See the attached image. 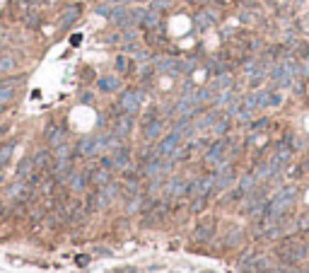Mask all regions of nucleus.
I'll return each instance as SVG.
<instances>
[{
    "instance_id": "39448f33",
    "label": "nucleus",
    "mask_w": 309,
    "mask_h": 273,
    "mask_svg": "<svg viewBox=\"0 0 309 273\" xmlns=\"http://www.w3.org/2000/svg\"><path fill=\"white\" fill-rule=\"evenodd\" d=\"M227 148H229V143L227 140H215L208 150H205V157H203V162L208 164V167H217V164H222V162H227L229 160V152H227Z\"/></svg>"
},
{
    "instance_id": "393cba45",
    "label": "nucleus",
    "mask_w": 309,
    "mask_h": 273,
    "mask_svg": "<svg viewBox=\"0 0 309 273\" xmlns=\"http://www.w3.org/2000/svg\"><path fill=\"white\" fill-rule=\"evenodd\" d=\"M90 181H94L97 186H104V184H109V181H111V169H107V167H99L97 172H92V174H90Z\"/></svg>"
},
{
    "instance_id": "7c9ffc66",
    "label": "nucleus",
    "mask_w": 309,
    "mask_h": 273,
    "mask_svg": "<svg viewBox=\"0 0 309 273\" xmlns=\"http://www.w3.org/2000/svg\"><path fill=\"white\" fill-rule=\"evenodd\" d=\"M13 150H15V143H5V145H0V169H3L5 164L10 162Z\"/></svg>"
},
{
    "instance_id": "f257e3e1",
    "label": "nucleus",
    "mask_w": 309,
    "mask_h": 273,
    "mask_svg": "<svg viewBox=\"0 0 309 273\" xmlns=\"http://www.w3.org/2000/svg\"><path fill=\"white\" fill-rule=\"evenodd\" d=\"M295 198H297V186H282L280 191L275 193L268 203H266V213H263V218L268 220V222L270 220L282 218L285 210L295 203Z\"/></svg>"
},
{
    "instance_id": "5701e85b",
    "label": "nucleus",
    "mask_w": 309,
    "mask_h": 273,
    "mask_svg": "<svg viewBox=\"0 0 309 273\" xmlns=\"http://www.w3.org/2000/svg\"><path fill=\"white\" fill-rule=\"evenodd\" d=\"M97 87H99L102 92H116V90L121 87V78H116V75H104V78L97 80Z\"/></svg>"
},
{
    "instance_id": "f3484780",
    "label": "nucleus",
    "mask_w": 309,
    "mask_h": 273,
    "mask_svg": "<svg viewBox=\"0 0 309 273\" xmlns=\"http://www.w3.org/2000/svg\"><path fill=\"white\" fill-rule=\"evenodd\" d=\"M133 114H121L116 116V126H114V133H119L121 138H126L131 131H133Z\"/></svg>"
},
{
    "instance_id": "f03ea898",
    "label": "nucleus",
    "mask_w": 309,
    "mask_h": 273,
    "mask_svg": "<svg viewBox=\"0 0 309 273\" xmlns=\"http://www.w3.org/2000/svg\"><path fill=\"white\" fill-rule=\"evenodd\" d=\"M119 191H121V186H116L114 181H109L104 186H97V191L90 196V210H104L107 205L116 201Z\"/></svg>"
},
{
    "instance_id": "ea45409f",
    "label": "nucleus",
    "mask_w": 309,
    "mask_h": 273,
    "mask_svg": "<svg viewBox=\"0 0 309 273\" xmlns=\"http://www.w3.org/2000/svg\"><path fill=\"white\" fill-rule=\"evenodd\" d=\"M282 104V95L280 92H270L268 95V107H273V109H275V107H280Z\"/></svg>"
},
{
    "instance_id": "aec40b11",
    "label": "nucleus",
    "mask_w": 309,
    "mask_h": 273,
    "mask_svg": "<svg viewBox=\"0 0 309 273\" xmlns=\"http://www.w3.org/2000/svg\"><path fill=\"white\" fill-rule=\"evenodd\" d=\"M162 128H164L162 119H155L152 123H148V126L143 128V138H145L148 143H155V140H160L162 138Z\"/></svg>"
},
{
    "instance_id": "4be33fe9",
    "label": "nucleus",
    "mask_w": 309,
    "mask_h": 273,
    "mask_svg": "<svg viewBox=\"0 0 309 273\" xmlns=\"http://www.w3.org/2000/svg\"><path fill=\"white\" fill-rule=\"evenodd\" d=\"M232 85H234V80H232V75H229L227 70L225 73H217L215 80L210 82V87H213V92H222V90H232Z\"/></svg>"
},
{
    "instance_id": "412c9836",
    "label": "nucleus",
    "mask_w": 309,
    "mask_h": 273,
    "mask_svg": "<svg viewBox=\"0 0 309 273\" xmlns=\"http://www.w3.org/2000/svg\"><path fill=\"white\" fill-rule=\"evenodd\" d=\"M111 160H114V169H126V167L131 164V150H128L126 145H121V148L114 150Z\"/></svg>"
},
{
    "instance_id": "e433bc0d",
    "label": "nucleus",
    "mask_w": 309,
    "mask_h": 273,
    "mask_svg": "<svg viewBox=\"0 0 309 273\" xmlns=\"http://www.w3.org/2000/svg\"><path fill=\"white\" fill-rule=\"evenodd\" d=\"M268 123H270L268 119H258V121H254V123H251V136H258V133H261Z\"/></svg>"
},
{
    "instance_id": "49530a36",
    "label": "nucleus",
    "mask_w": 309,
    "mask_h": 273,
    "mask_svg": "<svg viewBox=\"0 0 309 273\" xmlns=\"http://www.w3.org/2000/svg\"><path fill=\"white\" fill-rule=\"evenodd\" d=\"M116 273H135V266H128V268H119Z\"/></svg>"
},
{
    "instance_id": "bb28decb",
    "label": "nucleus",
    "mask_w": 309,
    "mask_h": 273,
    "mask_svg": "<svg viewBox=\"0 0 309 273\" xmlns=\"http://www.w3.org/2000/svg\"><path fill=\"white\" fill-rule=\"evenodd\" d=\"M229 123H232V119H229V116H220V119H217V121H215V126L210 128V131H213V136H217V138L227 136Z\"/></svg>"
},
{
    "instance_id": "3c124183",
    "label": "nucleus",
    "mask_w": 309,
    "mask_h": 273,
    "mask_svg": "<svg viewBox=\"0 0 309 273\" xmlns=\"http://www.w3.org/2000/svg\"><path fill=\"white\" fill-rule=\"evenodd\" d=\"M304 273H309V261H307V266H304Z\"/></svg>"
},
{
    "instance_id": "4c0bfd02",
    "label": "nucleus",
    "mask_w": 309,
    "mask_h": 273,
    "mask_svg": "<svg viewBox=\"0 0 309 273\" xmlns=\"http://www.w3.org/2000/svg\"><path fill=\"white\" fill-rule=\"evenodd\" d=\"M254 259H256L254 251H244V256L239 259V268H242V271H246V268H249V263H251Z\"/></svg>"
},
{
    "instance_id": "6e6552de",
    "label": "nucleus",
    "mask_w": 309,
    "mask_h": 273,
    "mask_svg": "<svg viewBox=\"0 0 309 273\" xmlns=\"http://www.w3.org/2000/svg\"><path fill=\"white\" fill-rule=\"evenodd\" d=\"M152 68L160 75H179V58L174 56H162V58H155L152 61Z\"/></svg>"
},
{
    "instance_id": "72a5a7b5",
    "label": "nucleus",
    "mask_w": 309,
    "mask_h": 273,
    "mask_svg": "<svg viewBox=\"0 0 309 273\" xmlns=\"http://www.w3.org/2000/svg\"><path fill=\"white\" fill-rule=\"evenodd\" d=\"M242 237H244V234H242V227H237V225H234V227H232V230L227 232V239H225V242L234 246V244H239V242H242Z\"/></svg>"
},
{
    "instance_id": "4468645a",
    "label": "nucleus",
    "mask_w": 309,
    "mask_h": 273,
    "mask_svg": "<svg viewBox=\"0 0 309 273\" xmlns=\"http://www.w3.org/2000/svg\"><path fill=\"white\" fill-rule=\"evenodd\" d=\"M266 203H268V201H266L261 193H256L254 198L246 203V215H249V218H261V215L266 213Z\"/></svg>"
},
{
    "instance_id": "a211bd4d",
    "label": "nucleus",
    "mask_w": 309,
    "mask_h": 273,
    "mask_svg": "<svg viewBox=\"0 0 309 273\" xmlns=\"http://www.w3.org/2000/svg\"><path fill=\"white\" fill-rule=\"evenodd\" d=\"M46 140H49L51 148L63 145V143H66V128H63V126H49V128H46Z\"/></svg>"
},
{
    "instance_id": "c85d7f7f",
    "label": "nucleus",
    "mask_w": 309,
    "mask_h": 273,
    "mask_svg": "<svg viewBox=\"0 0 309 273\" xmlns=\"http://www.w3.org/2000/svg\"><path fill=\"white\" fill-rule=\"evenodd\" d=\"M160 17L162 15L160 13H155V10H145V17H143V27L145 29H155L157 25H160Z\"/></svg>"
},
{
    "instance_id": "8fccbe9b",
    "label": "nucleus",
    "mask_w": 309,
    "mask_h": 273,
    "mask_svg": "<svg viewBox=\"0 0 309 273\" xmlns=\"http://www.w3.org/2000/svg\"><path fill=\"white\" fill-rule=\"evenodd\" d=\"M275 3H278V5H285V3H290V0H275Z\"/></svg>"
},
{
    "instance_id": "cd10ccee",
    "label": "nucleus",
    "mask_w": 309,
    "mask_h": 273,
    "mask_svg": "<svg viewBox=\"0 0 309 273\" xmlns=\"http://www.w3.org/2000/svg\"><path fill=\"white\" fill-rule=\"evenodd\" d=\"M49 164H51V152L49 150H39L34 155V167L37 169H49Z\"/></svg>"
},
{
    "instance_id": "58836bf2",
    "label": "nucleus",
    "mask_w": 309,
    "mask_h": 273,
    "mask_svg": "<svg viewBox=\"0 0 309 273\" xmlns=\"http://www.w3.org/2000/svg\"><path fill=\"white\" fill-rule=\"evenodd\" d=\"M68 157H70V145H66V143L58 145L56 148V160H68Z\"/></svg>"
},
{
    "instance_id": "f704fd0d",
    "label": "nucleus",
    "mask_w": 309,
    "mask_h": 273,
    "mask_svg": "<svg viewBox=\"0 0 309 273\" xmlns=\"http://www.w3.org/2000/svg\"><path fill=\"white\" fill-rule=\"evenodd\" d=\"M150 10H155V13H167L169 10V0H152L150 3Z\"/></svg>"
},
{
    "instance_id": "1a4fd4ad",
    "label": "nucleus",
    "mask_w": 309,
    "mask_h": 273,
    "mask_svg": "<svg viewBox=\"0 0 309 273\" xmlns=\"http://www.w3.org/2000/svg\"><path fill=\"white\" fill-rule=\"evenodd\" d=\"M215 22H217V13H215V10H210V8H203L201 13L193 15V27L198 29V32L210 29Z\"/></svg>"
},
{
    "instance_id": "a878e982",
    "label": "nucleus",
    "mask_w": 309,
    "mask_h": 273,
    "mask_svg": "<svg viewBox=\"0 0 309 273\" xmlns=\"http://www.w3.org/2000/svg\"><path fill=\"white\" fill-rule=\"evenodd\" d=\"M34 157H25L22 162H20V169H17V179H29L34 174Z\"/></svg>"
},
{
    "instance_id": "ddd939ff",
    "label": "nucleus",
    "mask_w": 309,
    "mask_h": 273,
    "mask_svg": "<svg viewBox=\"0 0 309 273\" xmlns=\"http://www.w3.org/2000/svg\"><path fill=\"white\" fill-rule=\"evenodd\" d=\"M162 174H164V160L157 157V155H150V160L143 164V177L155 179V177H162Z\"/></svg>"
},
{
    "instance_id": "c03bdc74",
    "label": "nucleus",
    "mask_w": 309,
    "mask_h": 273,
    "mask_svg": "<svg viewBox=\"0 0 309 273\" xmlns=\"http://www.w3.org/2000/svg\"><path fill=\"white\" fill-rule=\"evenodd\" d=\"M239 20H242V22H254V13H249V10H242Z\"/></svg>"
},
{
    "instance_id": "9b49d317",
    "label": "nucleus",
    "mask_w": 309,
    "mask_h": 273,
    "mask_svg": "<svg viewBox=\"0 0 309 273\" xmlns=\"http://www.w3.org/2000/svg\"><path fill=\"white\" fill-rule=\"evenodd\" d=\"M186 184L188 181H184L181 177L169 179V181L162 186V189H164V198L172 201V198H179V196H186Z\"/></svg>"
},
{
    "instance_id": "79ce46f5",
    "label": "nucleus",
    "mask_w": 309,
    "mask_h": 273,
    "mask_svg": "<svg viewBox=\"0 0 309 273\" xmlns=\"http://www.w3.org/2000/svg\"><path fill=\"white\" fill-rule=\"evenodd\" d=\"M116 70H119V73H126V70H128V58H126V56H116Z\"/></svg>"
},
{
    "instance_id": "20e7f679",
    "label": "nucleus",
    "mask_w": 309,
    "mask_h": 273,
    "mask_svg": "<svg viewBox=\"0 0 309 273\" xmlns=\"http://www.w3.org/2000/svg\"><path fill=\"white\" fill-rule=\"evenodd\" d=\"M107 150V133H99V136H85L78 143V148L75 152L80 155V157H94V155H99V152Z\"/></svg>"
},
{
    "instance_id": "6ab92c4d",
    "label": "nucleus",
    "mask_w": 309,
    "mask_h": 273,
    "mask_svg": "<svg viewBox=\"0 0 309 273\" xmlns=\"http://www.w3.org/2000/svg\"><path fill=\"white\" fill-rule=\"evenodd\" d=\"M70 189L75 193H80L87 189V184H90V172H85V169H80V172H73V177H70Z\"/></svg>"
},
{
    "instance_id": "f8f14e48",
    "label": "nucleus",
    "mask_w": 309,
    "mask_h": 273,
    "mask_svg": "<svg viewBox=\"0 0 309 273\" xmlns=\"http://www.w3.org/2000/svg\"><path fill=\"white\" fill-rule=\"evenodd\" d=\"M220 119V111L213 109V111H205V114H201L196 121H193V131L196 133H203V131H210L213 126H215V121Z\"/></svg>"
},
{
    "instance_id": "37998d69",
    "label": "nucleus",
    "mask_w": 309,
    "mask_h": 273,
    "mask_svg": "<svg viewBox=\"0 0 309 273\" xmlns=\"http://www.w3.org/2000/svg\"><path fill=\"white\" fill-rule=\"evenodd\" d=\"M135 61H140V63H148V61H150V54H148V51H135Z\"/></svg>"
},
{
    "instance_id": "c9c22d12",
    "label": "nucleus",
    "mask_w": 309,
    "mask_h": 273,
    "mask_svg": "<svg viewBox=\"0 0 309 273\" xmlns=\"http://www.w3.org/2000/svg\"><path fill=\"white\" fill-rule=\"evenodd\" d=\"M155 119H160V116H157V109H148L145 114H143V119H140V126L145 128V126H148V123H152Z\"/></svg>"
},
{
    "instance_id": "a19ab883",
    "label": "nucleus",
    "mask_w": 309,
    "mask_h": 273,
    "mask_svg": "<svg viewBox=\"0 0 309 273\" xmlns=\"http://www.w3.org/2000/svg\"><path fill=\"white\" fill-rule=\"evenodd\" d=\"M297 230L299 232H309V213H304L302 218L297 220Z\"/></svg>"
},
{
    "instance_id": "0eeeda50",
    "label": "nucleus",
    "mask_w": 309,
    "mask_h": 273,
    "mask_svg": "<svg viewBox=\"0 0 309 273\" xmlns=\"http://www.w3.org/2000/svg\"><path fill=\"white\" fill-rule=\"evenodd\" d=\"M143 104V92L140 90H123L121 97H119V111L121 114H138Z\"/></svg>"
},
{
    "instance_id": "a18cd8bd",
    "label": "nucleus",
    "mask_w": 309,
    "mask_h": 273,
    "mask_svg": "<svg viewBox=\"0 0 309 273\" xmlns=\"http://www.w3.org/2000/svg\"><path fill=\"white\" fill-rule=\"evenodd\" d=\"M299 25H302V29H304V32H309V13H304V17H302V22H299Z\"/></svg>"
},
{
    "instance_id": "423d86ee",
    "label": "nucleus",
    "mask_w": 309,
    "mask_h": 273,
    "mask_svg": "<svg viewBox=\"0 0 309 273\" xmlns=\"http://www.w3.org/2000/svg\"><path fill=\"white\" fill-rule=\"evenodd\" d=\"M181 140H184V136H181V133H176V131H172L169 136L160 138V143L155 145V155H157V157H162V160L172 157V155H174V152L179 150Z\"/></svg>"
},
{
    "instance_id": "2f4dec72",
    "label": "nucleus",
    "mask_w": 309,
    "mask_h": 273,
    "mask_svg": "<svg viewBox=\"0 0 309 273\" xmlns=\"http://www.w3.org/2000/svg\"><path fill=\"white\" fill-rule=\"evenodd\" d=\"M138 210H143V196H140V193L131 196V201H128V205H126V213H128V215H133V213H138Z\"/></svg>"
},
{
    "instance_id": "2eb2a0df",
    "label": "nucleus",
    "mask_w": 309,
    "mask_h": 273,
    "mask_svg": "<svg viewBox=\"0 0 309 273\" xmlns=\"http://www.w3.org/2000/svg\"><path fill=\"white\" fill-rule=\"evenodd\" d=\"M215 237V222H201L196 230H193V242H210Z\"/></svg>"
},
{
    "instance_id": "b1692460",
    "label": "nucleus",
    "mask_w": 309,
    "mask_h": 273,
    "mask_svg": "<svg viewBox=\"0 0 309 273\" xmlns=\"http://www.w3.org/2000/svg\"><path fill=\"white\" fill-rule=\"evenodd\" d=\"M256 184H258V179H256L254 172H246V174H242V179H239V191L246 196V193H254L256 191Z\"/></svg>"
},
{
    "instance_id": "dca6fc26",
    "label": "nucleus",
    "mask_w": 309,
    "mask_h": 273,
    "mask_svg": "<svg viewBox=\"0 0 309 273\" xmlns=\"http://www.w3.org/2000/svg\"><path fill=\"white\" fill-rule=\"evenodd\" d=\"M78 17H80V5H70V8H66V10H63V15H61L58 27H61V29L73 27V25L78 22Z\"/></svg>"
},
{
    "instance_id": "c756f323",
    "label": "nucleus",
    "mask_w": 309,
    "mask_h": 273,
    "mask_svg": "<svg viewBox=\"0 0 309 273\" xmlns=\"http://www.w3.org/2000/svg\"><path fill=\"white\" fill-rule=\"evenodd\" d=\"M196 66H198V61L196 58H179V75H191L193 70H196Z\"/></svg>"
},
{
    "instance_id": "de8ad7c7",
    "label": "nucleus",
    "mask_w": 309,
    "mask_h": 273,
    "mask_svg": "<svg viewBox=\"0 0 309 273\" xmlns=\"http://www.w3.org/2000/svg\"><path fill=\"white\" fill-rule=\"evenodd\" d=\"M90 102H92V95H90V92H87V95H82V104H90Z\"/></svg>"
},
{
    "instance_id": "9d476101",
    "label": "nucleus",
    "mask_w": 309,
    "mask_h": 273,
    "mask_svg": "<svg viewBox=\"0 0 309 273\" xmlns=\"http://www.w3.org/2000/svg\"><path fill=\"white\" fill-rule=\"evenodd\" d=\"M73 162H70V157L68 160H56L54 169H51V174H54V179L58 181V184H68L70 181V177H73Z\"/></svg>"
},
{
    "instance_id": "09e8293b",
    "label": "nucleus",
    "mask_w": 309,
    "mask_h": 273,
    "mask_svg": "<svg viewBox=\"0 0 309 273\" xmlns=\"http://www.w3.org/2000/svg\"><path fill=\"white\" fill-rule=\"evenodd\" d=\"M75 261H78V263H80V266H85V263H87V261H90V256H78V259H75Z\"/></svg>"
},
{
    "instance_id": "7ed1b4c3",
    "label": "nucleus",
    "mask_w": 309,
    "mask_h": 273,
    "mask_svg": "<svg viewBox=\"0 0 309 273\" xmlns=\"http://www.w3.org/2000/svg\"><path fill=\"white\" fill-rule=\"evenodd\" d=\"M278 256L282 259V263H297V261L307 259L309 256V244L304 242H282L278 246Z\"/></svg>"
},
{
    "instance_id": "473e14b6",
    "label": "nucleus",
    "mask_w": 309,
    "mask_h": 273,
    "mask_svg": "<svg viewBox=\"0 0 309 273\" xmlns=\"http://www.w3.org/2000/svg\"><path fill=\"white\" fill-rule=\"evenodd\" d=\"M15 68V58L8 54L0 56V75H5V73H10V70Z\"/></svg>"
}]
</instances>
